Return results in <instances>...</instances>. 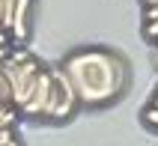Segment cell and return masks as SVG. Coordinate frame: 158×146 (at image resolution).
<instances>
[{
  "instance_id": "1",
  "label": "cell",
  "mask_w": 158,
  "mask_h": 146,
  "mask_svg": "<svg viewBox=\"0 0 158 146\" xmlns=\"http://www.w3.org/2000/svg\"><path fill=\"white\" fill-rule=\"evenodd\" d=\"M63 72L69 75L78 102L84 104H105L123 93L125 66L116 54L107 51H81L66 60Z\"/></svg>"
},
{
  "instance_id": "2",
  "label": "cell",
  "mask_w": 158,
  "mask_h": 146,
  "mask_svg": "<svg viewBox=\"0 0 158 146\" xmlns=\"http://www.w3.org/2000/svg\"><path fill=\"white\" fill-rule=\"evenodd\" d=\"M3 69V75H6L9 86H12V104H15V111H21L24 107V102L30 98V93H33L36 86V77H39V63H36V57L30 51H9L6 63L0 66Z\"/></svg>"
},
{
  "instance_id": "3",
  "label": "cell",
  "mask_w": 158,
  "mask_h": 146,
  "mask_svg": "<svg viewBox=\"0 0 158 146\" xmlns=\"http://www.w3.org/2000/svg\"><path fill=\"white\" fill-rule=\"evenodd\" d=\"M78 107V93L72 86L69 75L63 69H51V98H48V111L45 119H66Z\"/></svg>"
},
{
  "instance_id": "4",
  "label": "cell",
  "mask_w": 158,
  "mask_h": 146,
  "mask_svg": "<svg viewBox=\"0 0 158 146\" xmlns=\"http://www.w3.org/2000/svg\"><path fill=\"white\" fill-rule=\"evenodd\" d=\"M48 98H51V69H39L36 86H33V93H30V98L24 102L21 113H24V116H45Z\"/></svg>"
},
{
  "instance_id": "5",
  "label": "cell",
  "mask_w": 158,
  "mask_h": 146,
  "mask_svg": "<svg viewBox=\"0 0 158 146\" xmlns=\"http://www.w3.org/2000/svg\"><path fill=\"white\" fill-rule=\"evenodd\" d=\"M30 6L33 0H18L15 3V12H12V24H9V36L24 42L27 39V30H30Z\"/></svg>"
},
{
  "instance_id": "6",
  "label": "cell",
  "mask_w": 158,
  "mask_h": 146,
  "mask_svg": "<svg viewBox=\"0 0 158 146\" xmlns=\"http://www.w3.org/2000/svg\"><path fill=\"white\" fill-rule=\"evenodd\" d=\"M0 107H15V104H12V86H9L3 69H0Z\"/></svg>"
},
{
  "instance_id": "7",
  "label": "cell",
  "mask_w": 158,
  "mask_h": 146,
  "mask_svg": "<svg viewBox=\"0 0 158 146\" xmlns=\"http://www.w3.org/2000/svg\"><path fill=\"white\" fill-rule=\"evenodd\" d=\"M15 119H18V111H15V107H0V128L15 125Z\"/></svg>"
},
{
  "instance_id": "8",
  "label": "cell",
  "mask_w": 158,
  "mask_h": 146,
  "mask_svg": "<svg viewBox=\"0 0 158 146\" xmlns=\"http://www.w3.org/2000/svg\"><path fill=\"white\" fill-rule=\"evenodd\" d=\"M0 146H18L15 125H9V128H0Z\"/></svg>"
},
{
  "instance_id": "9",
  "label": "cell",
  "mask_w": 158,
  "mask_h": 146,
  "mask_svg": "<svg viewBox=\"0 0 158 146\" xmlns=\"http://www.w3.org/2000/svg\"><path fill=\"white\" fill-rule=\"evenodd\" d=\"M143 36H146V39H152V42H158V18H155V21H146Z\"/></svg>"
},
{
  "instance_id": "10",
  "label": "cell",
  "mask_w": 158,
  "mask_h": 146,
  "mask_svg": "<svg viewBox=\"0 0 158 146\" xmlns=\"http://www.w3.org/2000/svg\"><path fill=\"white\" fill-rule=\"evenodd\" d=\"M143 119L149 122V125H155V128H158V107H149V111L143 113Z\"/></svg>"
},
{
  "instance_id": "11",
  "label": "cell",
  "mask_w": 158,
  "mask_h": 146,
  "mask_svg": "<svg viewBox=\"0 0 158 146\" xmlns=\"http://www.w3.org/2000/svg\"><path fill=\"white\" fill-rule=\"evenodd\" d=\"M0 48H9V30L0 27Z\"/></svg>"
},
{
  "instance_id": "12",
  "label": "cell",
  "mask_w": 158,
  "mask_h": 146,
  "mask_svg": "<svg viewBox=\"0 0 158 146\" xmlns=\"http://www.w3.org/2000/svg\"><path fill=\"white\" fill-rule=\"evenodd\" d=\"M6 57H9V48H0V66L6 63Z\"/></svg>"
},
{
  "instance_id": "13",
  "label": "cell",
  "mask_w": 158,
  "mask_h": 146,
  "mask_svg": "<svg viewBox=\"0 0 158 146\" xmlns=\"http://www.w3.org/2000/svg\"><path fill=\"white\" fill-rule=\"evenodd\" d=\"M152 107H158V95H155V102H152Z\"/></svg>"
}]
</instances>
